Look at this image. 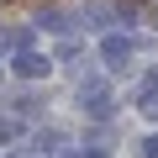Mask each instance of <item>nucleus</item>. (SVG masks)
Here are the masks:
<instances>
[{
	"label": "nucleus",
	"mask_w": 158,
	"mask_h": 158,
	"mask_svg": "<svg viewBox=\"0 0 158 158\" xmlns=\"http://www.w3.org/2000/svg\"><path fill=\"white\" fill-rule=\"evenodd\" d=\"M127 53H132V42H127V37H106V42H100V58H106L111 69H116V63H127Z\"/></svg>",
	"instance_id": "obj_1"
},
{
	"label": "nucleus",
	"mask_w": 158,
	"mask_h": 158,
	"mask_svg": "<svg viewBox=\"0 0 158 158\" xmlns=\"http://www.w3.org/2000/svg\"><path fill=\"white\" fill-rule=\"evenodd\" d=\"M16 74H21V79H42V74H48V58H37V53H21V58H16Z\"/></svg>",
	"instance_id": "obj_2"
}]
</instances>
